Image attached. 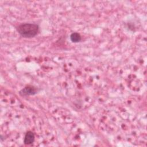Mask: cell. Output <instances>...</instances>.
Masks as SVG:
<instances>
[{
  "label": "cell",
  "mask_w": 147,
  "mask_h": 147,
  "mask_svg": "<svg viewBox=\"0 0 147 147\" xmlns=\"http://www.w3.org/2000/svg\"><path fill=\"white\" fill-rule=\"evenodd\" d=\"M38 25L35 24H22L20 25L17 28V32L23 37L31 38L37 35L38 32Z\"/></svg>",
  "instance_id": "1"
},
{
  "label": "cell",
  "mask_w": 147,
  "mask_h": 147,
  "mask_svg": "<svg viewBox=\"0 0 147 147\" xmlns=\"http://www.w3.org/2000/svg\"><path fill=\"white\" fill-rule=\"evenodd\" d=\"M36 92L37 91L34 87L28 86L22 89L20 91V94L22 96H28L31 95H34L35 94H36Z\"/></svg>",
  "instance_id": "2"
},
{
  "label": "cell",
  "mask_w": 147,
  "mask_h": 147,
  "mask_svg": "<svg viewBox=\"0 0 147 147\" xmlns=\"http://www.w3.org/2000/svg\"><path fill=\"white\" fill-rule=\"evenodd\" d=\"M34 140V134L31 131H28L24 138V143L26 145H29L32 144Z\"/></svg>",
  "instance_id": "3"
},
{
  "label": "cell",
  "mask_w": 147,
  "mask_h": 147,
  "mask_svg": "<svg viewBox=\"0 0 147 147\" xmlns=\"http://www.w3.org/2000/svg\"><path fill=\"white\" fill-rule=\"evenodd\" d=\"M70 39L73 42H78L81 40V36L78 33L74 32L71 34Z\"/></svg>",
  "instance_id": "4"
}]
</instances>
